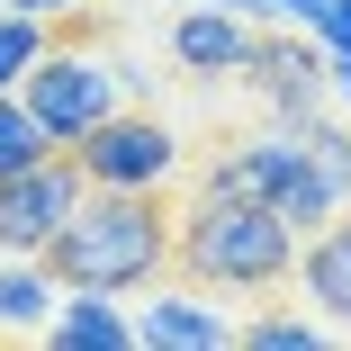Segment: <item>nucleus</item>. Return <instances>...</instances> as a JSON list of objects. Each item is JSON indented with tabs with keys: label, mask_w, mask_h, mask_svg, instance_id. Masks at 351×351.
I'll list each match as a JSON object with an SVG mask.
<instances>
[{
	"label": "nucleus",
	"mask_w": 351,
	"mask_h": 351,
	"mask_svg": "<svg viewBox=\"0 0 351 351\" xmlns=\"http://www.w3.org/2000/svg\"><path fill=\"white\" fill-rule=\"evenodd\" d=\"M324 45H351V0H333V10H324V27H315Z\"/></svg>",
	"instance_id": "obj_17"
},
{
	"label": "nucleus",
	"mask_w": 351,
	"mask_h": 351,
	"mask_svg": "<svg viewBox=\"0 0 351 351\" xmlns=\"http://www.w3.org/2000/svg\"><path fill=\"white\" fill-rule=\"evenodd\" d=\"M82 198H90V180H82L73 154H45V162L10 171V180H0V252H36V261H45Z\"/></svg>",
	"instance_id": "obj_6"
},
{
	"label": "nucleus",
	"mask_w": 351,
	"mask_h": 351,
	"mask_svg": "<svg viewBox=\"0 0 351 351\" xmlns=\"http://www.w3.org/2000/svg\"><path fill=\"white\" fill-rule=\"evenodd\" d=\"M298 298H306L324 324H351V207L324 217V226L298 243Z\"/></svg>",
	"instance_id": "obj_10"
},
{
	"label": "nucleus",
	"mask_w": 351,
	"mask_h": 351,
	"mask_svg": "<svg viewBox=\"0 0 351 351\" xmlns=\"http://www.w3.org/2000/svg\"><path fill=\"white\" fill-rule=\"evenodd\" d=\"M10 10H36V19H63V10H82V0H10Z\"/></svg>",
	"instance_id": "obj_19"
},
{
	"label": "nucleus",
	"mask_w": 351,
	"mask_h": 351,
	"mask_svg": "<svg viewBox=\"0 0 351 351\" xmlns=\"http://www.w3.org/2000/svg\"><path fill=\"white\" fill-rule=\"evenodd\" d=\"M0 10H10V0H0Z\"/></svg>",
	"instance_id": "obj_21"
},
{
	"label": "nucleus",
	"mask_w": 351,
	"mask_h": 351,
	"mask_svg": "<svg viewBox=\"0 0 351 351\" xmlns=\"http://www.w3.org/2000/svg\"><path fill=\"white\" fill-rule=\"evenodd\" d=\"M243 10H261V19H279V27H324V10H333V0H243Z\"/></svg>",
	"instance_id": "obj_16"
},
{
	"label": "nucleus",
	"mask_w": 351,
	"mask_h": 351,
	"mask_svg": "<svg viewBox=\"0 0 351 351\" xmlns=\"http://www.w3.org/2000/svg\"><path fill=\"white\" fill-rule=\"evenodd\" d=\"M171 217L180 207L162 189H90L73 207V226L54 234L45 270L63 289H99V298H145L171 270Z\"/></svg>",
	"instance_id": "obj_1"
},
{
	"label": "nucleus",
	"mask_w": 351,
	"mask_h": 351,
	"mask_svg": "<svg viewBox=\"0 0 351 351\" xmlns=\"http://www.w3.org/2000/svg\"><path fill=\"white\" fill-rule=\"evenodd\" d=\"M54 298H63V279L36 252H0V333H45Z\"/></svg>",
	"instance_id": "obj_12"
},
{
	"label": "nucleus",
	"mask_w": 351,
	"mask_h": 351,
	"mask_svg": "<svg viewBox=\"0 0 351 351\" xmlns=\"http://www.w3.org/2000/svg\"><path fill=\"white\" fill-rule=\"evenodd\" d=\"M243 90L279 117V126H298V117H315L324 99H333V54H324V36H306V27H279V36H261L252 45V73H243Z\"/></svg>",
	"instance_id": "obj_7"
},
{
	"label": "nucleus",
	"mask_w": 351,
	"mask_h": 351,
	"mask_svg": "<svg viewBox=\"0 0 351 351\" xmlns=\"http://www.w3.org/2000/svg\"><path fill=\"white\" fill-rule=\"evenodd\" d=\"M73 162H82L90 189H171L180 135H171L154 108H117V117H99L82 145H73Z\"/></svg>",
	"instance_id": "obj_5"
},
{
	"label": "nucleus",
	"mask_w": 351,
	"mask_h": 351,
	"mask_svg": "<svg viewBox=\"0 0 351 351\" xmlns=\"http://www.w3.org/2000/svg\"><path fill=\"white\" fill-rule=\"evenodd\" d=\"M252 19H243V0H198V10L171 19V63L189 82H243L252 73Z\"/></svg>",
	"instance_id": "obj_8"
},
{
	"label": "nucleus",
	"mask_w": 351,
	"mask_h": 351,
	"mask_svg": "<svg viewBox=\"0 0 351 351\" xmlns=\"http://www.w3.org/2000/svg\"><path fill=\"white\" fill-rule=\"evenodd\" d=\"M45 333H54L63 351H126V342H135V315H126V298L63 289V298H54V315H45Z\"/></svg>",
	"instance_id": "obj_11"
},
{
	"label": "nucleus",
	"mask_w": 351,
	"mask_h": 351,
	"mask_svg": "<svg viewBox=\"0 0 351 351\" xmlns=\"http://www.w3.org/2000/svg\"><path fill=\"white\" fill-rule=\"evenodd\" d=\"M135 342H162V351H226L234 324H226V306H207L198 289H154L145 306H135Z\"/></svg>",
	"instance_id": "obj_9"
},
{
	"label": "nucleus",
	"mask_w": 351,
	"mask_h": 351,
	"mask_svg": "<svg viewBox=\"0 0 351 351\" xmlns=\"http://www.w3.org/2000/svg\"><path fill=\"white\" fill-rule=\"evenodd\" d=\"M324 54H333V99L351 108V45H324Z\"/></svg>",
	"instance_id": "obj_18"
},
{
	"label": "nucleus",
	"mask_w": 351,
	"mask_h": 351,
	"mask_svg": "<svg viewBox=\"0 0 351 351\" xmlns=\"http://www.w3.org/2000/svg\"><path fill=\"white\" fill-rule=\"evenodd\" d=\"M45 154H63V145L36 126V108H27L19 90H0V180H10V171H27V162H45Z\"/></svg>",
	"instance_id": "obj_13"
},
{
	"label": "nucleus",
	"mask_w": 351,
	"mask_h": 351,
	"mask_svg": "<svg viewBox=\"0 0 351 351\" xmlns=\"http://www.w3.org/2000/svg\"><path fill=\"white\" fill-rule=\"evenodd\" d=\"M36 54H45V19H36V10H0V73L27 82Z\"/></svg>",
	"instance_id": "obj_15"
},
{
	"label": "nucleus",
	"mask_w": 351,
	"mask_h": 351,
	"mask_svg": "<svg viewBox=\"0 0 351 351\" xmlns=\"http://www.w3.org/2000/svg\"><path fill=\"white\" fill-rule=\"evenodd\" d=\"M198 180H207V189H226V198H261V207H279L298 234H315L324 217H342V207H351V189L306 154V135H298V126H279V117H270L261 135H243V145H226Z\"/></svg>",
	"instance_id": "obj_3"
},
{
	"label": "nucleus",
	"mask_w": 351,
	"mask_h": 351,
	"mask_svg": "<svg viewBox=\"0 0 351 351\" xmlns=\"http://www.w3.org/2000/svg\"><path fill=\"white\" fill-rule=\"evenodd\" d=\"M19 99L36 108V126L54 135V145L73 154L82 135L99 126V117H117V108H126V73H117L108 54H73V45H45V54H36V73L19 82Z\"/></svg>",
	"instance_id": "obj_4"
},
{
	"label": "nucleus",
	"mask_w": 351,
	"mask_h": 351,
	"mask_svg": "<svg viewBox=\"0 0 351 351\" xmlns=\"http://www.w3.org/2000/svg\"><path fill=\"white\" fill-rule=\"evenodd\" d=\"M234 342H252V351H315V342H324V315H289V306H270V315L234 324Z\"/></svg>",
	"instance_id": "obj_14"
},
{
	"label": "nucleus",
	"mask_w": 351,
	"mask_h": 351,
	"mask_svg": "<svg viewBox=\"0 0 351 351\" xmlns=\"http://www.w3.org/2000/svg\"><path fill=\"white\" fill-rule=\"evenodd\" d=\"M298 226L261 198H226V189H189L171 217V270L189 289H279L298 279Z\"/></svg>",
	"instance_id": "obj_2"
},
{
	"label": "nucleus",
	"mask_w": 351,
	"mask_h": 351,
	"mask_svg": "<svg viewBox=\"0 0 351 351\" xmlns=\"http://www.w3.org/2000/svg\"><path fill=\"white\" fill-rule=\"evenodd\" d=\"M0 90H19V82H10V73H0Z\"/></svg>",
	"instance_id": "obj_20"
}]
</instances>
